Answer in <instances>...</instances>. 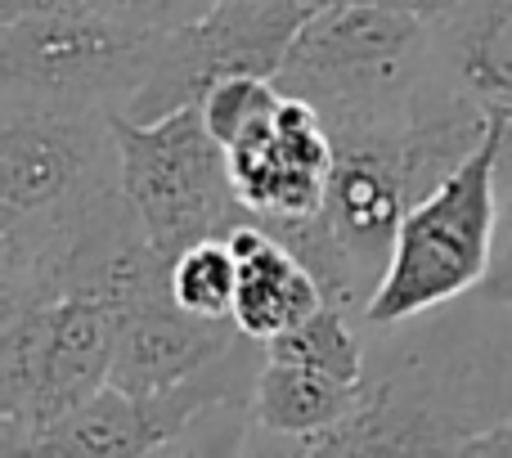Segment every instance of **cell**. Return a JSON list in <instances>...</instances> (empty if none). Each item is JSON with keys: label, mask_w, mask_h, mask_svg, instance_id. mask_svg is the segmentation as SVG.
Returning a JSON list of instances; mask_svg holds the SVG:
<instances>
[{"label": "cell", "mask_w": 512, "mask_h": 458, "mask_svg": "<svg viewBox=\"0 0 512 458\" xmlns=\"http://www.w3.org/2000/svg\"><path fill=\"white\" fill-rule=\"evenodd\" d=\"M364 333L360 409L292 454H463L512 418V301L477 288Z\"/></svg>", "instance_id": "obj_1"}, {"label": "cell", "mask_w": 512, "mask_h": 458, "mask_svg": "<svg viewBox=\"0 0 512 458\" xmlns=\"http://www.w3.org/2000/svg\"><path fill=\"white\" fill-rule=\"evenodd\" d=\"M432 68V23L373 0H324L279 68V90L324 117L328 135L396 131Z\"/></svg>", "instance_id": "obj_2"}, {"label": "cell", "mask_w": 512, "mask_h": 458, "mask_svg": "<svg viewBox=\"0 0 512 458\" xmlns=\"http://www.w3.org/2000/svg\"><path fill=\"white\" fill-rule=\"evenodd\" d=\"M508 113L490 117V131L432 194L405 212L391 261L364 306V328H391L441 310L490 279L499 252V185H504Z\"/></svg>", "instance_id": "obj_3"}, {"label": "cell", "mask_w": 512, "mask_h": 458, "mask_svg": "<svg viewBox=\"0 0 512 458\" xmlns=\"http://www.w3.org/2000/svg\"><path fill=\"white\" fill-rule=\"evenodd\" d=\"M131 14H23L0 23V104L126 113L158 54Z\"/></svg>", "instance_id": "obj_4"}, {"label": "cell", "mask_w": 512, "mask_h": 458, "mask_svg": "<svg viewBox=\"0 0 512 458\" xmlns=\"http://www.w3.org/2000/svg\"><path fill=\"white\" fill-rule=\"evenodd\" d=\"M122 153V189L158 252L176 261L203 238H225L252 221L230 176V153L212 135L203 104L176 108L158 122L113 117Z\"/></svg>", "instance_id": "obj_5"}, {"label": "cell", "mask_w": 512, "mask_h": 458, "mask_svg": "<svg viewBox=\"0 0 512 458\" xmlns=\"http://www.w3.org/2000/svg\"><path fill=\"white\" fill-rule=\"evenodd\" d=\"M324 0H221L212 14L158 36V54L140 95L122 117L158 122L176 108L203 104L230 77H279L292 41Z\"/></svg>", "instance_id": "obj_6"}, {"label": "cell", "mask_w": 512, "mask_h": 458, "mask_svg": "<svg viewBox=\"0 0 512 458\" xmlns=\"http://www.w3.org/2000/svg\"><path fill=\"white\" fill-rule=\"evenodd\" d=\"M230 153V176L252 221L315 216L328 203L333 176V135L324 117L297 95H283V108Z\"/></svg>", "instance_id": "obj_7"}, {"label": "cell", "mask_w": 512, "mask_h": 458, "mask_svg": "<svg viewBox=\"0 0 512 458\" xmlns=\"http://www.w3.org/2000/svg\"><path fill=\"white\" fill-rule=\"evenodd\" d=\"M409 207H414V189H409V171L400 158V126L333 135V176H328L324 216L333 221L346 252L373 279V288L387 270Z\"/></svg>", "instance_id": "obj_8"}, {"label": "cell", "mask_w": 512, "mask_h": 458, "mask_svg": "<svg viewBox=\"0 0 512 458\" xmlns=\"http://www.w3.org/2000/svg\"><path fill=\"white\" fill-rule=\"evenodd\" d=\"M117 333H122V315L108 301L90 297V292H68V297L41 306L36 436L113 382Z\"/></svg>", "instance_id": "obj_9"}, {"label": "cell", "mask_w": 512, "mask_h": 458, "mask_svg": "<svg viewBox=\"0 0 512 458\" xmlns=\"http://www.w3.org/2000/svg\"><path fill=\"white\" fill-rule=\"evenodd\" d=\"M243 328L234 319H198L180 310L176 301H153L122 319L117 333V360H113V387L131 396H153L171 382L189 378L207 360L225 351Z\"/></svg>", "instance_id": "obj_10"}, {"label": "cell", "mask_w": 512, "mask_h": 458, "mask_svg": "<svg viewBox=\"0 0 512 458\" xmlns=\"http://www.w3.org/2000/svg\"><path fill=\"white\" fill-rule=\"evenodd\" d=\"M230 247L239 256V301H234V324L256 342L297 328L306 315L324 306L319 279L297 261L292 247H283L265 225L243 221L234 225Z\"/></svg>", "instance_id": "obj_11"}, {"label": "cell", "mask_w": 512, "mask_h": 458, "mask_svg": "<svg viewBox=\"0 0 512 458\" xmlns=\"http://www.w3.org/2000/svg\"><path fill=\"white\" fill-rule=\"evenodd\" d=\"M432 54L481 108L512 122V0H463L432 23ZM504 180H512V126L504 149Z\"/></svg>", "instance_id": "obj_12"}, {"label": "cell", "mask_w": 512, "mask_h": 458, "mask_svg": "<svg viewBox=\"0 0 512 458\" xmlns=\"http://www.w3.org/2000/svg\"><path fill=\"white\" fill-rule=\"evenodd\" d=\"M360 409V382H342L301 364L265 360L252 391V445L261 454H292L301 441L346 423Z\"/></svg>", "instance_id": "obj_13"}, {"label": "cell", "mask_w": 512, "mask_h": 458, "mask_svg": "<svg viewBox=\"0 0 512 458\" xmlns=\"http://www.w3.org/2000/svg\"><path fill=\"white\" fill-rule=\"evenodd\" d=\"M32 454L63 458V454H153V436L144 423V409L131 391L113 387L77 405L68 418H59L54 427H45L36 436Z\"/></svg>", "instance_id": "obj_14"}, {"label": "cell", "mask_w": 512, "mask_h": 458, "mask_svg": "<svg viewBox=\"0 0 512 458\" xmlns=\"http://www.w3.org/2000/svg\"><path fill=\"white\" fill-rule=\"evenodd\" d=\"M351 310L342 306H319L315 315H306L297 328L270 337L265 342V355L283 364H301V369L328 373V378L342 382H360L364 364H369V333L351 324Z\"/></svg>", "instance_id": "obj_15"}, {"label": "cell", "mask_w": 512, "mask_h": 458, "mask_svg": "<svg viewBox=\"0 0 512 458\" xmlns=\"http://www.w3.org/2000/svg\"><path fill=\"white\" fill-rule=\"evenodd\" d=\"M171 301L198 319H234L239 256L230 238H203L171 261Z\"/></svg>", "instance_id": "obj_16"}, {"label": "cell", "mask_w": 512, "mask_h": 458, "mask_svg": "<svg viewBox=\"0 0 512 458\" xmlns=\"http://www.w3.org/2000/svg\"><path fill=\"white\" fill-rule=\"evenodd\" d=\"M279 108H283V90L274 77H230L207 90L203 99V117L225 149H234L261 126H270L279 117Z\"/></svg>", "instance_id": "obj_17"}, {"label": "cell", "mask_w": 512, "mask_h": 458, "mask_svg": "<svg viewBox=\"0 0 512 458\" xmlns=\"http://www.w3.org/2000/svg\"><path fill=\"white\" fill-rule=\"evenodd\" d=\"M221 0H126V14L144 23L149 32H176V27L194 23V18L212 14Z\"/></svg>", "instance_id": "obj_18"}, {"label": "cell", "mask_w": 512, "mask_h": 458, "mask_svg": "<svg viewBox=\"0 0 512 458\" xmlns=\"http://www.w3.org/2000/svg\"><path fill=\"white\" fill-rule=\"evenodd\" d=\"M23 14H126V0H0V23Z\"/></svg>", "instance_id": "obj_19"}, {"label": "cell", "mask_w": 512, "mask_h": 458, "mask_svg": "<svg viewBox=\"0 0 512 458\" xmlns=\"http://www.w3.org/2000/svg\"><path fill=\"white\" fill-rule=\"evenodd\" d=\"M463 454H477V458H512V418H504L499 427H490V432H481L477 441H468V450Z\"/></svg>", "instance_id": "obj_20"}, {"label": "cell", "mask_w": 512, "mask_h": 458, "mask_svg": "<svg viewBox=\"0 0 512 458\" xmlns=\"http://www.w3.org/2000/svg\"><path fill=\"white\" fill-rule=\"evenodd\" d=\"M373 5H387V9H400V14H414V18L436 23V18H445L454 5H463V0H373Z\"/></svg>", "instance_id": "obj_21"}]
</instances>
